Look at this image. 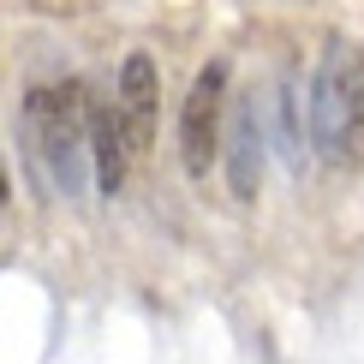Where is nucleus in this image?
<instances>
[{"mask_svg": "<svg viewBox=\"0 0 364 364\" xmlns=\"http://www.w3.org/2000/svg\"><path fill=\"white\" fill-rule=\"evenodd\" d=\"M353 161H364V48L353 54Z\"/></svg>", "mask_w": 364, "mask_h": 364, "instance_id": "7", "label": "nucleus"}, {"mask_svg": "<svg viewBox=\"0 0 364 364\" xmlns=\"http://www.w3.org/2000/svg\"><path fill=\"white\" fill-rule=\"evenodd\" d=\"M90 156H96L102 197H119V186H126V161H132V132H126V119H119V102L114 108L108 102L90 108Z\"/></svg>", "mask_w": 364, "mask_h": 364, "instance_id": "6", "label": "nucleus"}, {"mask_svg": "<svg viewBox=\"0 0 364 364\" xmlns=\"http://www.w3.org/2000/svg\"><path fill=\"white\" fill-rule=\"evenodd\" d=\"M311 138L323 161H353V54L328 48L311 84Z\"/></svg>", "mask_w": 364, "mask_h": 364, "instance_id": "2", "label": "nucleus"}, {"mask_svg": "<svg viewBox=\"0 0 364 364\" xmlns=\"http://www.w3.org/2000/svg\"><path fill=\"white\" fill-rule=\"evenodd\" d=\"M156 102H161L156 60L149 54H126V66H119V119H126V132H132V149L156 144Z\"/></svg>", "mask_w": 364, "mask_h": 364, "instance_id": "5", "label": "nucleus"}, {"mask_svg": "<svg viewBox=\"0 0 364 364\" xmlns=\"http://www.w3.org/2000/svg\"><path fill=\"white\" fill-rule=\"evenodd\" d=\"M227 186H233L239 203H257L263 191V126H257V90L233 102V119H227Z\"/></svg>", "mask_w": 364, "mask_h": 364, "instance_id": "4", "label": "nucleus"}, {"mask_svg": "<svg viewBox=\"0 0 364 364\" xmlns=\"http://www.w3.org/2000/svg\"><path fill=\"white\" fill-rule=\"evenodd\" d=\"M24 144L36 149V161L54 173V186L78 197V156L90 144V114H84V84H36L24 96Z\"/></svg>", "mask_w": 364, "mask_h": 364, "instance_id": "1", "label": "nucleus"}, {"mask_svg": "<svg viewBox=\"0 0 364 364\" xmlns=\"http://www.w3.org/2000/svg\"><path fill=\"white\" fill-rule=\"evenodd\" d=\"M221 108H227V60H209L179 102V161L191 179H203L221 149Z\"/></svg>", "mask_w": 364, "mask_h": 364, "instance_id": "3", "label": "nucleus"}]
</instances>
